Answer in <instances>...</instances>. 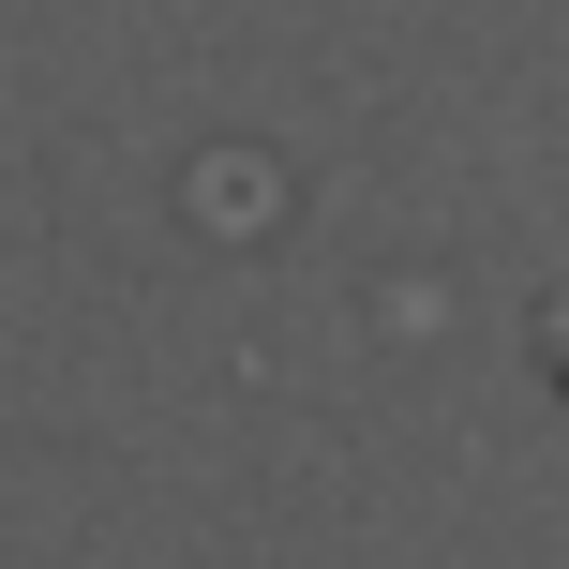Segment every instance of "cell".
<instances>
[{
  "instance_id": "cell-1",
  "label": "cell",
  "mask_w": 569,
  "mask_h": 569,
  "mask_svg": "<svg viewBox=\"0 0 569 569\" xmlns=\"http://www.w3.org/2000/svg\"><path fill=\"white\" fill-rule=\"evenodd\" d=\"M555 390H569V300H555Z\"/></svg>"
}]
</instances>
